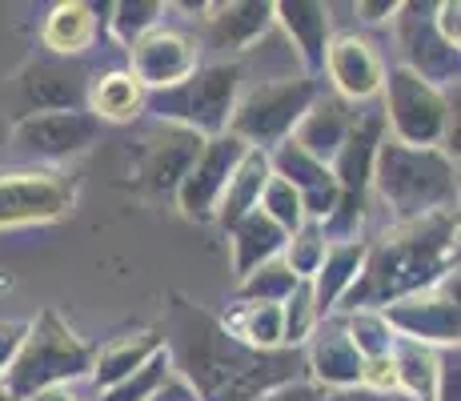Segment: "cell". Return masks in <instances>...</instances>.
I'll list each match as a JSON object with an SVG mask.
<instances>
[{
	"instance_id": "obj_34",
	"label": "cell",
	"mask_w": 461,
	"mask_h": 401,
	"mask_svg": "<svg viewBox=\"0 0 461 401\" xmlns=\"http://www.w3.org/2000/svg\"><path fill=\"white\" fill-rule=\"evenodd\" d=\"M345 333H349L353 350H357L366 361L385 358V353L393 350V329L385 325L381 309H353V314L345 317Z\"/></svg>"
},
{
	"instance_id": "obj_23",
	"label": "cell",
	"mask_w": 461,
	"mask_h": 401,
	"mask_svg": "<svg viewBox=\"0 0 461 401\" xmlns=\"http://www.w3.org/2000/svg\"><path fill=\"white\" fill-rule=\"evenodd\" d=\"M366 241H353V245H330L325 249V261L321 269L313 273L309 289H313V305H317V317H330L333 305L345 297L353 281H357L361 265H366Z\"/></svg>"
},
{
	"instance_id": "obj_44",
	"label": "cell",
	"mask_w": 461,
	"mask_h": 401,
	"mask_svg": "<svg viewBox=\"0 0 461 401\" xmlns=\"http://www.w3.org/2000/svg\"><path fill=\"white\" fill-rule=\"evenodd\" d=\"M29 401H77V397L68 394L65 386H52V389H41V394H32Z\"/></svg>"
},
{
	"instance_id": "obj_41",
	"label": "cell",
	"mask_w": 461,
	"mask_h": 401,
	"mask_svg": "<svg viewBox=\"0 0 461 401\" xmlns=\"http://www.w3.org/2000/svg\"><path fill=\"white\" fill-rule=\"evenodd\" d=\"M321 401H410V397L405 394H374V389L353 386V389H333V394L321 397Z\"/></svg>"
},
{
	"instance_id": "obj_26",
	"label": "cell",
	"mask_w": 461,
	"mask_h": 401,
	"mask_svg": "<svg viewBox=\"0 0 461 401\" xmlns=\"http://www.w3.org/2000/svg\"><path fill=\"white\" fill-rule=\"evenodd\" d=\"M93 37H96V5H81V0L57 5L52 16L44 21V44L65 60L85 52L93 44Z\"/></svg>"
},
{
	"instance_id": "obj_29",
	"label": "cell",
	"mask_w": 461,
	"mask_h": 401,
	"mask_svg": "<svg viewBox=\"0 0 461 401\" xmlns=\"http://www.w3.org/2000/svg\"><path fill=\"white\" fill-rule=\"evenodd\" d=\"M297 278L294 269H289L281 257H273V261L257 265L249 278H241V289H237V297L249 301V305H281V301L289 297V293L297 289Z\"/></svg>"
},
{
	"instance_id": "obj_13",
	"label": "cell",
	"mask_w": 461,
	"mask_h": 401,
	"mask_svg": "<svg viewBox=\"0 0 461 401\" xmlns=\"http://www.w3.org/2000/svg\"><path fill=\"white\" fill-rule=\"evenodd\" d=\"M397 37H402L405 60H410V73L425 80V85H449L457 80L461 57L454 44H446L433 29V5L410 0V5H397Z\"/></svg>"
},
{
	"instance_id": "obj_39",
	"label": "cell",
	"mask_w": 461,
	"mask_h": 401,
	"mask_svg": "<svg viewBox=\"0 0 461 401\" xmlns=\"http://www.w3.org/2000/svg\"><path fill=\"white\" fill-rule=\"evenodd\" d=\"M438 401H457V350L438 358Z\"/></svg>"
},
{
	"instance_id": "obj_11",
	"label": "cell",
	"mask_w": 461,
	"mask_h": 401,
	"mask_svg": "<svg viewBox=\"0 0 461 401\" xmlns=\"http://www.w3.org/2000/svg\"><path fill=\"white\" fill-rule=\"evenodd\" d=\"M104 124L88 109L81 113H32L13 124V141L21 153L41 157V160H68L81 157L101 141Z\"/></svg>"
},
{
	"instance_id": "obj_5",
	"label": "cell",
	"mask_w": 461,
	"mask_h": 401,
	"mask_svg": "<svg viewBox=\"0 0 461 401\" xmlns=\"http://www.w3.org/2000/svg\"><path fill=\"white\" fill-rule=\"evenodd\" d=\"M237 93H241V65L217 60V65H197L181 85L145 93V105L161 117V124H176L209 141L229 132Z\"/></svg>"
},
{
	"instance_id": "obj_32",
	"label": "cell",
	"mask_w": 461,
	"mask_h": 401,
	"mask_svg": "<svg viewBox=\"0 0 461 401\" xmlns=\"http://www.w3.org/2000/svg\"><path fill=\"white\" fill-rule=\"evenodd\" d=\"M173 378V361H168V350H157L153 358L140 365L137 373H129L125 381H117L113 389H101V401H149L165 381Z\"/></svg>"
},
{
	"instance_id": "obj_35",
	"label": "cell",
	"mask_w": 461,
	"mask_h": 401,
	"mask_svg": "<svg viewBox=\"0 0 461 401\" xmlns=\"http://www.w3.org/2000/svg\"><path fill=\"white\" fill-rule=\"evenodd\" d=\"M317 329V305H313V289L309 281H301L285 301H281V345L297 350L309 333Z\"/></svg>"
},
{
	"instance_id": "obj_1",
	"label": "cell",
	"mask_w": 461,
	"mask_h": 401,
	"mask_svg": "<svg viewBox=\"0 0 461 401\" xmlns=\"http://www.w3.org/2000/svg\"><path fill=\"white\" fill-rule=\"evenodd\" d=\"M168 361L181 369L197 401H257L269 389L297 381V350H249L221 321L197 305H173V353Z\"/></svg>"
},
{
	"instance_id": "obj_17",
	"label": "cell",
	"mask_w": 461,
	"mask_h": 401,
	"mask_svg": "<svg viewBox=\"0 0 461 401\" xmlns=\"http://www.w3.org/2000/svg\"><path fill=\"white\" fill-rule=\"evenodd\" d=\"M273 24L285 29V37L294 41L305 77L325 73V52H330V8L317 0H281L273 5Z\"/></svg>"
},
{
	"instance_id": "obj_6",
	"label": "cell",
	"mask_w": 461,
	"mask_h": 401,
	"mask_svg": "<svg viewBox=\"0 0 461 401\" xmlns=\"http://www.w3.org/2000/svg\"><path fill=\"white\" fill-rule=\"evenodd\" d=\"M321 96L313 77H285V80H269V85H257L253 93H245L233 105V117H229V132L237 141H245L249 149L281 145L285 137H294L297 121L309 113V105Z\"/></svg>"
},
{
	"instance_id": "obj_24",
	"label": "cell",
	"mask_w": 461,
	"mask_h": 401,
	"mask_svg": "<svg viewBox=\"0 0 461 401\" xmlns=\"http://www.w3.org/2000/svg\"><path fill=\"white\" fill-rule=\"evenodd\" d=\"M229 237H233V265H237L241 278H249L257 265L281 257V249H285V241H289L285 229L273 225L261 209H253L249 217L237 221V225L229 229Z\"/></svg>"
},
{
	"instance_id": "obj_16",
	"label": "cell",
	"mask_w": 461,
	"mask_h": 401,
	"mask_svg": "<svg viewBox=\"0 0 461 401\" xmlns=\"http://www.w3.org/2000/svg\"><path fill=\"white\" fill-rule=\"evenodd\" d=\"M205 149V137L176 124H157L145 137V157H140V181L153 193H176V185L185 181V173L193 169V160Z\"/></svg>"
},
{
	"instance_id": "obj_22",
	"label": "cell",
	"mask_w": 461,
	"mask_h": 401,
	"mask_svg": "<svg viewBox=\"0 0 461 401\" xmlns=\"http://www.w3.org/2000/svg\"><path fill=\"white\" fill-rule=\"evenodd\" d=\"M269 153L265 149H249L241 160H237L233 177H229L225 193H221L217 209H212V217L221 221L225 229H233L241 217H249V213L257 209V201H261V189L265 181H269Z\"/></svg>"
},
{
	"instance_id": "obj_12",
	"label": "cell",
	"mask_w": 461,
	"mask_h": 401,
	"mask_svg": "<svg viewBox=\"0 0 461 401\" xmlns=\"http://www.w3.org/2000/svg\"><path fill=\"white\" fill-rule=\"evenodd\" d=\"M249 153L245 141H237L233 132H221V137H209L201 157L193 160V169L185 173V181L176 185V205L189 221H209L212 209H217L221 193H225L229 177H233L237 160Z\"/></svg>"
},
{
	"instance_id": "obj_37",
	"label": "cell",
	"mask_w": 461,
	"mask_h": 401,
	"mask_svg": "<svg viewBox=\"0 0 461 401\" xmlns=\"http://www.w3.org/2000/svg\"><path fill=\"white\" fill-rule=\"evenodd\" d=\"M461 5L457 0H441V5H433V29H438V37L446 41V44H454L457 49V41H461Z\"/></svg>"
},
{
	"instance_id": "obj_8",
	"label": "cell",
	"mask_w": 461,
	"mask_h": 401,
	"mask_svg": "<svg viewBox=\"0 0 461 401\" xmlns=\"http://www.w3.org/2000/svg\"><path fill=\"white\" fill-rule=\"evenodd\" d=\"M16 121L32 113H81L88 109V68L65 57H44L24 65L13 80Z\"/></svg>"
},
{
	"instance_id": "obj_9",
	"label": "cell",
	"mask_w": 461,
	"mask_h": 401,
	"mask_svg": "<svg viewBox=\"0 0 461 401\" xmlns=\"http://www.w3.org/2000/svg\"><path fill=\"white\" fill-rule=\"evenodd\" d=\"M381 317L393 329V337H405V342L418 345H446V350L454 345L457 350V273H446L433 289L385 305Z\"/></svg>"
},
{
	"instance_id": "obj_31",
	"label": "cell",
	"mask_w": 461,
	"mask_h": 401,
	"mask_svg": "<svg viewBox=\"0 0 461 401\" xmlns=\"http://www.w3.org/2000/svg\"><path fill=\"white\" fill-rule=\"evenodd\" d=\"M109 29L125 49H132L140 37H149L153 29H161V13L165 5L157 0H121V5H109Z\"/></svg>"
},
{
	"instance_id": "obj_36",
	"label": "cell",
	"mask_w": 461,
	"mask_h": 401,
	"mask_svg": "<svg viewBox=\"0 0 461 401\" xmlns=\"http://www.w3.org/2000/svg\"><path fill=\"white\" fill-rule=\"evenodd\" d=\"M257 209H261L277 229H285V233H297V229L305 225V209H301L297 189H289L281 177H269V181H265Z\"/></svg>"
},
{
	"instance_id": "obj_40",
	"label": "cell",
	"mask_w": 461,
	"mask_h": 401,
	"mask_svg": "<svg viewBox=\"0 0 461 401\" xmlns=\"http://www.w3.org/2000/svg\"><path fill=\"white\" fill-rule=\"evenodd\" d=\"M257 401H321V389L309 386V381H289V386L269 389V394L257 397Z\"/></svg>"
},
{
	"instance_id": "obj_20",
	"label": "cell",
	"mask_w": 461,
	"mask_h": 401,
	"mask_svg": "<svg viewBox=\"0 0 461 401\" xmlns=\"http://www.w3.org/2000/svg\"><path fill=\"white\" fill-rule=\"evenodd\" d=\"M313 345H309V369L321 386L330 389H353L361 386V369L366 358L353 350L349 333H345V321H325L321 329H313Z\"/></svg>"
},
{
	"instance_id": "obj_38",
	"label": "cell",
	"mask_w": 461,
	"mask_h": 401,
	"mask_svg": "<svg viewBox=\"0 0 461 401\" xmlns=\"http://www.w3.org/2000/svg\"><path fill=\"white\" fill-rule=\"evenodd\" d=\"M24 329H29L24 321H0V378H5V369L13 365L16 350H21Z\"/></svg>"
},
{
	"instance_id": "obj_27",
	"label": "cell",
	"mask_w": 461,
	"mask_h": 401,
	"mask_svg": "<svg viewBox=\"0 0 461 401\" xmlns=\"http://www.w3.org/2000/svg\"><path fill=\"white\" fill-rule=\"evenodd\" d=\"M157 350H165L161 333H153V329H149V333L125 337V342L109 345L104 353H96V358H93V381H96V389H113L117 381H125L129 373H137Z\"/></svg>"
},
{
	"instance_id": "obj_28",
	"label": "cell",
	"mask_w": 461,
	"mask_h": 401,
	"mask_svg": "<svg viewBox=\"0 0 461 401\" xmlns=\"http://www.w3.org/2000/svg\"><path fill=\"white\" fill-rule=\"evenodd\" d=\"M145 109V88L137 85L129 73H109L96 85H88V113L96 121H132Z\"/></svg>"
},
{
	"instance_id": "obj_7",
	"label": "cell",
	"mask_w": 461,
	"mask_h": 401,
	"mask_svg": "<svg viewBox=\"0 0 461 401\" xmlns=\"http://www.w3.org/2000/svg\"><path fill=\"white\" fill-rule=\"evenodd\" d=\"M385 124H393V141L413 149H441V141H454V160H457V117L449 121V101L433 85H425L410 68H393L385 80Z\"/></svg>"
},
{
	"instance_id": "obj_10",
	"label": "cell",
	"mask_w": 461,
	"mask_h": 401,
	"mask_svg": "<svg viewBox=\"0 0 461 401\" xmlns=\"http://www.w3.org/2000/svg\"><path fill=\"white\" fill-rule=\"evenodd\" d=\"M77 189L60 173H5L0 177V229L44 225L73 209Z\"/></svg>"
},
{
	"instance_id": "obj_43",
	"label": "cell",
	"mask_w": 461,
	"mask_h": 401,
	"mask_svg": "<svg viewBox=\"0 0 461 401\" xmlns=\"http://www.w3.org/2000/svg\"><path fill=\"white\" fill-rule=\"evenodd\" d=\"M393 13H397L393 0H374V5H369V0H361V5H357V16H366V21H385V16H393Z\"/></svg>"
},
{
	"instance_id": "obj_15",
	"label": "cell",
	"mask_w": 461,
	"mask_h": 401,
	"mask_svg": "<svg viewBox=\"0 0 461 401\" xmlns=\"http://www.w3.org/2000/svg\"><path fill=\"white\" fill-rule=\"evenodd\" d=\"M381 141H385V113L381 109L353 113L349 132H345L341 149H337L333 160H330L337 193L369 197V177H374V160H377Z\"/></svg>"
},
{
	"instance_id": "obj_4",
	"label": "cell",
	"mask_w": 461,
	"mask_h": 401,
	"mask_svg": "<svg viewBox=\"0 0 461 401\" xmlns=\"http://www.w3.org/2000/svg\"><path fill=\"white\" fill-rule=\"evenodd\" d=\"M93 358L96 353L88 350L81 337L52 314V309H44L37 321H29L21 350H16L13 365L5 369V397L29 401L32 394H41V389L85 378V373H93Z\"/></svg>"
},
{
	"instance_id": "obj_25",
	"label": "cell",
	"mask_w": 461,
	"mask_h": 401,
	"mask_svg": "<svg viewBox=\"0 0 461 401\" xmlns=\"http://www.w3.org/2000/svg\"><path fill=\"white\" fill-rule=\"evenodd\" d=\"M389 358H393L397 373V394H405L410 401H438V353L429 345L393 337Z\"/></svg>"
},
{
	"instance_id": "obj_3",
	"label": "cell",
	"mask_w": 461,
	"mask_h": 401,
	"mask_svg": "<svg viewBox=\"0 0 461 401\" xmlns=\"http://www.w3.org/2000/svg\"><path fill=\"white\" fill-rule=\"evenodd\" d=\"M369 185H377L397 225L429 217V213H454L457 201V169L446 149H413L402 141H381Z\"/></svg>"
},
{
	"instance_id": "obj_30",
	"label": "cell",
	"mask_w": 461,
	"mask_h": 401,
	"mask_svg": "<svg viewBox=\"0 0 461 401\" xmlns=\"http://www.w3.org/2000/svg\"><path fill=\"white\" fill-rule=\"evenodd\" d=\"M229 333L249 350H277L281 345V305H245L229 321Z\"/></svg>"
},
{
	"instance_id": "obj_14",
	"label": "cell",
	"mask_w": 461,
	"mask_h": 401,
	"mask_svg": "<svg viewBox=\"0 0 461 401\" xmlns=\"http://www.w3.org/2000/svg\"><path fill=\"white\" fill-rule=\"evenodd\" d=\"M129 65H132V80H137L145 93H157V88H173L181 85L185 77L197 68V44H193L185 32L173 29H153L149 37H140L129 49Z\"/></svg>"
},
{
	"instance_id": "obj_33",
	"label": "cell",
	"mask_w": 461,
	"mask_h": 401,
	"mask_svg": "<svg viewBox=\"0 0 461 401\" xmlns=\"http://www.w3.org/2000/svg\"><path fill=\"white\" fill-rule=\"evenodd\" d=\"M325 237H321V225L317 221H305V225L297 229V233H289L285 249H281V261L294 269L297 281H313V273L321 269L325 261Z\"/></svg>"
},
{
	"instance_id": "obj_21",
	"label": "cell",
	"mask_w": 461,
	"mask_h": 401,
	"mask_svg": "<svg viewBox=\"0 0 461 401\" xmlns=\"http://www.w3.org/2000/svg\"><path fill=\"white\" fill-rule=\"evenodd\" d=\"M349 124H353L349 101H341V96H317V101L309 105L305 117L297 121L294 141L305 149L309 157H317L321 165H330L333 153L341 149L345 132H349Z\"/></svg>"
},
{
	"instance_id": "obj_2",
	"label": "cell",
	"mask_w": 461,
	"mask_h": 401,
	"mask_svg": "<svg viewBox=\"0 0 461 401\" xmlns=\"http://www.w3.org/2000/svg\"><path fill=\"white\" fill-rule=\"evenodd\" d=\"M446 273H457V213H429L369 245L357 281L337 305H345V314L385 309L402 297L433 289Z\"/></svg>"
},
{
	"instance_id": "obj_18",
	"label": "cell",
	"mask_w": 461,
	"mask_h": 401,
	"mask_svg": "<svg viewBox=\"0 0 461 401\" xmlns=\"http://www.w3.org/2000/svg\"><path fill=\"white\" fill-rule=\"evenodd\" d=\"M209 13L212 16H205V49L212 52H245L273 29L269 0H237V5H217Z\"/></svg>"
},
{
	"instance_id": "obj_42",
	"label": "cell",
	"mask_w": 461,
	"mask_h": 401,
	"mask_svg": "<svg viewBox=\"0 0 461 401\" xmlns=\"http://www.w3.org/2000/svg\"><path fill=\"white\" fill-rule=\"evenodd\" d=\"M149 401H197V394H193V389H189V381H185V378H176V373H173V378H168L165 386L157 389V394L149 397Z\"/></svg>"
},
{
	"instance_id": "obj_19",
	"label": "cell",
	"mask_w": 461,
	"mask_h": 401,
	"mask_svg": "<svg viewBox=\"0 0 461 401\" xmlns=\"http://www.w3.org/2000/svg\"><path fill=\"white\" fill-rule=\"evenodd\" d=\"M325 68H330L337 96L341 101H369V96L381 93V80H385V68L374 57L361 37H337L330 41V52H325Z\"/></svg>"
}]
</instances>
